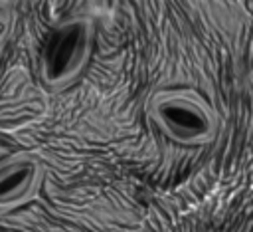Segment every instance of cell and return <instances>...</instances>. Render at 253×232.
<instances>
[{
    "mask_svg": "<svg viewBox=\"0 0 253 232\" xmlns=\"http://www.w3.org/2000/svg\"><path fill=\"white\" fill-rule=\"evenodd\" d=\"M146 117L162 137L184 147L206 145L219 129L213 105L190 87L154 91L146 101Z\"/></svg>",
    "mask_w": 253,
    "mask_h": 232,
    "instance_id": "obj_1",
    "label": "cell"
},
{
    "mask_svg": "<svg viewBox=\"0 0 253 232\" xmlns=\"http://www.w3.org/2000/svg\"><path fill=\"white\" fill-rule=\"evenodd\" d=\"M95 24L87 16L65 18L47 32L38 59L43 87L61 91L83 75L95 50Z\"/></svg>",
    "mask_w": 253,
    "mask_h": 232,
    "instance_id": "obj_2",
    "label": "cell"
},
{
    "mask_svg": "<svg viewBox=\"0 0 253 232\" xmlns=\"http://www.w3.org/2000/svg\"><path fill=\"white\" fill-rule=\"evenodd\" d=\"M43 165L28 153L10 155L0 161V214L32 202L43 184Z\"/></svg>",
    "mask_w": 253,
    "mask_h": 232,
    "instance_id": "obj_3",
    "label": "cell"
},
{
    "mask_svg": "<svg viewBox=\"0 0 253 232\" xmlns=\"http://www.w3.org/2000/svg\"><path fill=\"white\" fill-rule=\"evenodd\" d=\"M10 34H12V16L4 8H0V50L6 46Z\"/></svg>",
    "mask_w": 253,
    "mask_h": 232,
    "instance_id": "obj_4",
    "label": "cell"
}]
</instances>
